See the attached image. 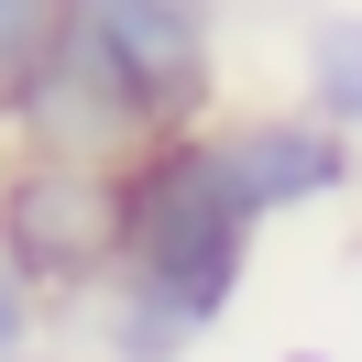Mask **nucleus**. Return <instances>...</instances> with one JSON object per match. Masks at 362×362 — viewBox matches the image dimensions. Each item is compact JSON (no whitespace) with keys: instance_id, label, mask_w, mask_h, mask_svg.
I'll return each mask as SVG.
<instances>
[{"instance_id":"nucleus-6","label":"nucleus","mask_w":362,"mask_h":362,"mask_svg":"<svg viewBox=\"0 0 362 362\" xmlns=\"http://www.w3.org/2000/svg\"><path fill=\"white\" fill-rule=\"evenodd\" d=\"M55 23H66V0H0V121L23 110L33 66L55 55Z\"/></svg>"},{"instance_id":"nucleus-2","label":"nucleus","mask_w":362,"mask_h":362,"mask_svg":"<svg viewBox=\"0 0 362 362\" xmlns=\"http://www.w3.org/2000/svg\"><path fill=\"white\" fill-rule=\"evenodd\" d=\"M121 230H132V187L121 165H88V154H33L0 176V252L23 264L33 296H88L99 274L121 264Z\"/></svg>"},{"instance_id":"nucleus-7","label":"nucleus","mask_w":362,"mask_h":362,"mask_svg":"<svg viewBox=\"0 0 362 362\" xmlns=\"http://www.w3.org/2000/svg\"><path fill=\"white\" fill-rule=\"evenodd\" d=\"M33 308H45V296L23 286V264H11V252H0V362L33 351Z\"/></svg>"},{"instance_id":"nucleus-1","label":"nucleus","mask_w":362,"mask_h":362,"mask_svg":"<svg viewBox=\"0 0 362 362\" xmlns=\"http://www.w3.org/2000/svg\"><path fill=\"white\" fill-rule=\"evenodd\" d=\"M121 187H132L121 274H143L154 296H176L187 318H220L230 296H242V274H252V220L220 198V176H209V154H198V121H187V132H154L121 165Z\"/></svg>"},{"instance_id":"nucleus-3","label":"nucleus","mask_w":362,"mask_h":362,"mask_svg":"<svg viewBox=\"0 0 362 362\" xmlns=\"http://www.w3.org/2000/svg\"><path fill=\"white\" fill-rule=\"evenodd\" d=\"M55 33L77 55H99L154 110V132L209 121V88H220V23H209V0H66Z\"/></svg>"},{"instance_id":"nucleus-5","label":"nucleus","mask_w":362,"mask_h":362,"mask_svg":"<svg viewBox=\"0 0 362 362\" xmlns=\"http://www.w3.org/2000/svg\"><path fill=\"white\" fill-rule=\"evenodd\" d=\"M308 110H329L362 143V11H329L308 33Z\"/></svg>"},{"instance_id":"nucleus-4","label":"nucleus","mask_w":362,"mask_h":362,"mask_svg":"<svg viewBox=\"0 0 362 362\" xmlns=\"http://www.w3.org/2000/svg\"><path fill=\"white\" fill-rule=\"evenodd\" d=\"M198 154H209V176H220V198L242 209L252 230L264 220H286V209H318V198H340V187L362 176V143L340 132L329 110H242V121H198Z\"/></svg>"}]
</instances>
